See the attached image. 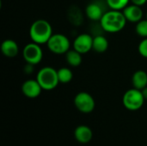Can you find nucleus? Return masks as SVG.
Masks as SVG:
<instances>
[{"instance_id":"a211bd4d","label":"nucleus","mask_w":147,"mask_h":146,"mask_svg":"<svg viewBox=\"0 0 147 146\" xmlns=\"http://www.w3.org/2000/svg\"><path fill=\"white\" fill-rule=\"evenodd\" d=\"M106 2L110 9L122 11L124 8H126L128 5L130 0H106Z\"/></svg>"},{"instance_id":"423d86ee","label":"nucleus","mask_w":147,"mask_h":146,"mask_svg":"<svg viewBox=\"0 0 147 146\" xmlns=\"http://www.w3.org/2000/svg\"><path fill=\"white\" fill-rule=\"evenodd\" d=\"M22 56L26 63L35 65L42 60L43 51L39 44L31 42L24 46L22 50Z\"/></svg>"},{"instance_id":"9b49d317","label":"nucleus","mask_w":147,"mask_h":146,"mask_svg":"<svg viewBox=\"0 0 147 146\" xmlns=\"http://www.w3.org/2000/svg\"><path fill=\"white\" fill-rule=\"evenodd\" d=\"M74 137L76 140L80 144H88L90 142L93 137L91 129L84 125L78 126L74 131Z\"/></svg>"},{"instance_id":"f8f14e48","label":"nucleus","mask_w":147,"mask_h":146,"mask_svg":"<svg viewBox=\"0 0 147 146\" xmlns=\"http://www.w3.org/2000/svg\"><path fill=\"white\" fill-rule=\"evenodd\" d=\"M1 52L7 58H15L19 52V47L15 40L7 39L1 44Z\"/></svg>"},{"instance_id":"4be33fe9","label":"nucleus","mask_w":147,"mask_h":146,"mask_svg":"<svg viewBox=\"0 0 147 146\" xmlns=\"http://www.w3.org/2000/svg\"><path fill=\"white\" fill-rule=\"evenodd\" d=\"M130 2L134 4L139 5V6H142L144 5L147 2V0H130Z\"/></svg>"},{"instance_id":"6ab92c4d","label":"nucleus","mask_w":147,"mask_h":146,"mask_svg":"<svg viewBox=\"0 0 147 146\" xmlns=\"http://www.w3.org/2000/svg\"><path fill=\"white\" fill-rule=\"evenodd\" d=\"M135 31L138 35L142 38L147 37V19H142L139 22L136 23Z\"/></svg>"},{"instance_id":"9d476101","label":"nucleus","mask_w":147,"mask_h":146,"mask_svg":"<svg viewBox=\"0 0 147 146\" xmlns=\"http://www.w3.org/2000/svg\"><path fill=\"white\" fill-rule=\"evenodd\" d=\"M122 12L127 21L133 22V23H137L140 21H141L143 15H144L141 6H139L134 3L128 4L126 8H124Z\"/></svg>"},{"instance_id":"2eb2a0df","label":"nucleus","mask_w":147,"mask_h":146,"mask_svg":"<svg viewBox=\"0 0 147 146\" xmlns=\"http://www.w3.org/2000/svg\"><path fill=\"white\" fill-rule=\"evenodd\" d=\"M109 48V41L106 37L102 35H96L93 38V46L92 50L96 52L102 53L108 50Z\"/></svg>"},{"instance_id":"b1692460","label":"nucleus","mask_w":147,"mask_h":146,"mask_svg":"<svg viewBox=\"0 0 147 146\" xmlns=\"http://www.w3.org/2000/svg\"><path fill=\"white\" fill-rule=\"evenodd\" d=\"M146 19H147V12H146Z\"/></svg>"},{"instance_id":"5701e85b","label":"nucleus","mask_w":147,"mask_h":146,"mask_svg":"<svg viewBox=\"0 0 147 146\" xmlns=\"http://www.w3.org/2000/svg\"><path fill=\"white\" fill-rule=\"evenodd\" d=\"M141 92L143 94V96H144L145 100H147V86L141 90Z\"/></svg>"},{"instance_id":"412c9836","label":"nucleus","mask_w":147,"mask_h":146,"mask_svg":"<svg viewBox=\"0 0 147 146\" xmlns=\"http://www.w3.org/2000/svg\"><path fill=\"white\" fill-rule=\"evenodd\" d=\"M33 66H34V65L27 63V65H26L25 67H24V72H25L26 74H30V73H32V72H33Z\"/></svg>"},{"instance_id":"20e7f679","label":"nucleus","mask_w":147,"mask_h":146,"mask_svg":"<svg viewBox=\"0 0 147 146\" xmlns=\"http://www.w3.org/2000/svg\"><path fill=\"white\" fill-rule=\"evenodd\" d=\"M145 102V98L141 90L135 88L130 89L125 92L122 97L124 107L130 111H137L142 108Z\"/></svg>"},{"instance_id":"4468645a","label":"nucleus","mask_w":147,"mask_h":146,"mask_svg":"<svg viewBox=\"0 0 147 146\" xmlns=\"http://www.w3.org/2000/svg\"><path fill=\"white\" fill-rule=\"evenodd\" d=\"M132 83L134 88L142 90L147 86V73L142 70L136 71L132 77Z\"/></svg>"},{"instance_id":"f03ea898","label":"nucleus","mask_w":147,"mask_h":146,"mask_svg":"<svg viewBox=\"0 0 147 146\" xmlns=\"http://www.w3.org/2000/svg\"><path fill=\"white\" fill-rule=\"evenodd\" d=\"M29 35L33 42H35L39 45L47 44L53 35L52 26L47 20H36L30 26Z\"/></svg>"},{"instance_id":"0eeeda50","label":"nucleus","mask_w":147,"mask_h":146,"mask_svg":"<svg viewBox=\"0 0 147 146\" xmlns=\"http://www.w3.org/2000/svg\"><path fill=\"white\" fill-rule=\"evenodd\" d=\"M74 105L79 112L90 114L94 110L96 103L90 94L87 92H79L74 97Z\"/></svg>"},{"instance_id":"f3484780","label":"nucleus","mask_w":147,"mask_h":146,"mask_svg":"<svg viewBox=\"0 0 147 146\" xmlns=\"http://www.w3.org/2000/svg\"><path fill=\"white\" fill-rule=\"evenodd\" d=\"M57 71H58V77H59V83H68L72 80L73 73L69 68L62 67V68H59Z\"/></svg>"},{"instance_id":"39448f33","label":"nucleus","mask_w":147,"mask_h":146,"mask_svg":"<svg viewBox=\"0 0 147 146\" xmlns=\"http://www.w3.org/2000/svg\"><path fill=\"white\" fill-rule=\"evenodd\" d=\"M48 49L55 54H64L70 50L71 42L68 37L63 34H53L47 43Z\"/></svg>"},{"instance_id":"1a4fd4ad","label":"nucleus","mask_w":147,"mask_h":146,"mask_svg":"<svg viewBox=\"0 0 147 146\" xmlns=\"http://www.w3.org/2000/svg\"><path fill=\"white\" fill-rule=\"evenodd\" d=\"M42 88L36 79H28L26 80L22 85V94L30 99L38 97L41 93Z\"/></svg>"},{"instance_id":"ddd939ff","label":"nucleus","mask_w":147,"mask_h":146,"mask_svg":"<svg viewBox=\"0 0 147 146\" xmlns=\"http://www.w3.org/2000/svg\"><path fill=\"white\" fill-rule=\"evenodd\" d=\"M87 17L92 21H100L104 14L102 8L97 3H90L85 8Z\"/></svg>"},{"instance_id":"f257e3e1","label":"nucleus","mask_w":147,"mask_h":146,"mask_svg":"<svg viewBox=\"0 0 147 146\" xmlns=\"http://www.w3.org/2000/svg\"><path fill=\"white\" fill-rule=\"evenodd\" d=\"M99 22L104 31L114 34L121 31L125 28L127 21L121 10L110 9L104 12Z\"/></svg>"},{"instance_id":"7ed1b4c3","label":"nucleus","mask_w":147,"mask_h":146,"mask_svg":"<svg viewBox=\"0 0 147 146\" xmlns=\"http://www.w3.org/2000/svg\"><path fill=\"white\" fill-rule=\"evenodd\" d=\"M36 80L43 90H52L59 83L58 71L50 66L43 67L38 71L36 75Z\"/></svg>"},{"instance_id":"aec40b11","label":"nucleus","mask_w":147,"mask_h":146,"mask_svg":"<svg viewBox=\"0 0 147 146\" xmlns=\"http://www.w3.org/2000/svg\"><path fill=\"white\" fill-rule=\"evenodd\" d=\"M138 50L140 54L147 59V37L146 38H143V40L140 42L139 46H138Z\"/></svg>"},{"instance_id":"dca6fc26","label":"nucleus","mask_w":147,"mask_h":146,"mask_svg":"<svg viewBox=\"0 0 147 146\" xmlns=\"http://www.w3.org/2000/svg\"><path fill=\"white\" fill-rule=\"evenodd\" d=\"M65 60L68 63L69 65L72 67H77L79 66L82 63V53L78 52L75 49H70L66 53H65Z\"/></svg>"},{"instance_id":"6e6552de","label":"nucleus","mask_w":147,"mask_h":146,"mask_svg":"<svg viewBox=\"0 0 147 146\" xmlns=\"http://www.w3.org/2000/svg\"><path fill=\"white\" fill-rule=\"evenodd\" d=\"M73 49L78 52L84 54L92 50L93 46V37L86 33L78 34L73 41Z\"/></svg>"}]
</instances>
